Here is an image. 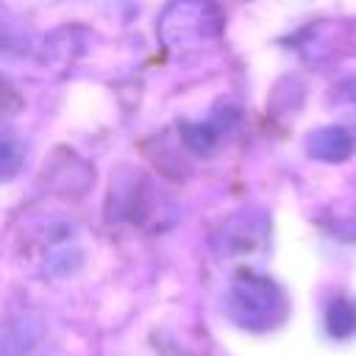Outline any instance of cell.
Segmentation results:
<instances>
[{
    "label": "cell",
    "mask_w": 356,
    "mask_h": 356,
    "mask_svg": "<svg viewBox=\"0 0 356 356\" xmlns=\"http://www.w3.org/2000/svg\"><path fill=\"white\" fill-rule=\"evenodd\" d=\"M234 298H236V312H242L245 323H250V314H261L264 323H270V314L278 312V306H273V303H281L275 286L270 281L253 278V275H248L245 281H239L234 286Z\"/></svg>",
    "instance_id": "1"
},
{
    "label": "cell",
    "mask_w": 356,
    "mask_h": 356,
    "mask_svg": "<svg viewBox=\"0 0 356 356\" xmlns=\"http://www.w3.org/2000/svg\"><path fill=\"white\" fill-rule=\"evenodd\" d=\"M350 145L353 142L342 128H325L309 142V150L320 159H345L350 153Z\"/></svg>",
    "instance_id": "2"
},
{
    "label": "cell",
    "mask_w": 356,
    "mask_h": 356,
    "mask_svg": "<svg viewBox=\"0 0 356 356\" xmlns=\"http://www.w3.org/2000/svg\"><path fill=\"white\" fill-rule=\"evenodd\" d=\"M328 331L334 337H350L356 331V306L348 300H337L328 309Z\"/></svg>",
    "instance_id": "3"
}]
</instances>
